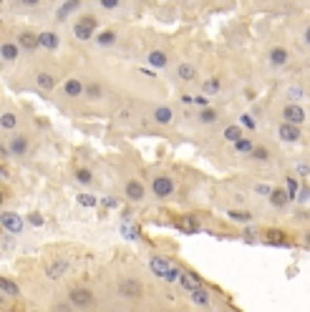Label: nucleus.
<instances>
[{
	"label": "nucleus",
	"mask_w": 310,
	"mask_h": 312,
	"mask_svg": "<svg viewBox=\"0 0 310 312\" xmlns=\"http://www.w3.org/2000/svg\"><path fill=\"white\" fill-rule=\"evenodd\" d=\"M98 15L93 10H84L81 15H76V20L71 23V33L76 40L81 43H93V38L98 35Z\"/></svg>",
	"instance_id": "1"
},
{
	"label": "nucleus",
	"mask_w": 310,
	"mask_h": 312,
	"mask_svg": "<svg viewBox=\"0 0 310 312\" xmlns=\"http://www.w3.org/2000/svg\"><path fill=\"white\" fill-rule=\"evenodd\" d=\"M149 270L154 272L156 280L167 282V284H174L182 277V270L169 257H164V254H149Z\"/></svg>",
	"instance_id": "2"
},
{
	"label": "nucleus",
	"mask_w": 310,
	"mask_h": 312,
	"mask_svg": "<svg viewBox=\"0 0 310 312\" xmlns=\"http://www.w3.org/2000/svg\"><path fill=\"white\" fill-rule=\"evenodd\" d=\"M174 189H177V184H174V179H172L169 174L159 171V174H154V176H152L149 191H152V196H154V199H159V202L172 199V196H174Z\"/></svg>",
	"instance_id": "3"
},
{
	"label": "nucleus",
	"mask_w": 310,
	"mask_h": 312,
	"mask_svg": "<svg viewBox=\"0 0 310 312\" xmlns=\"http://www.w3.org/2000/svg\"><path fill=\"white\" fill-rule=\"evenodd\" d=\"M5 146H8V154H10V159L23 161L26 156H31V136H28V133L15 131V133H10V136H8Z\"/></svg>",
	"instance_id": "4"
},
{
	"label": "nucleus",
	"mask_w": 310,
	"mask_h": 312,
	"mask_svg": "<svg viewBox=\"0 0 310 312\" xmlns=\"http://www.w3.org/2000/svg\"><path fill=\"white\" fill-rule=\"evenodd\" d=\"M293 61V53H290V48L287 46H270L267 51H265V63L273 68V71H282V68H287Z\"/></svg>",
	"instance_id": "5"
},
{
	"label": "nucleus",
	"mask_w": 310,
	"mask_h": 312,
	"mask_svg": "<svg viewBox=\"0 0 310 312\" xmlns=\"http://www.w3.org/2000/svg\"><path fill=\"white\" fill-rule=\"evenodd\" d=\"M116 292H119V297H124L129 302H136L144 297V284L139 277H121L116 282Z\"/></svg>",
	"instance_id": "6"
},
{
	"label": "nucleus",
	"mask_w": 310,
	"mask_h": 312,
	"mask_svg": "<svg viewBox=\"0 0 310 312\" xmlns=\"http://www.w3.org/2000/svg\"><path fill=\"white\" fill-rule=\"evenodd\" d=\"M81 13H84V0H63L53 13V20L61 23V26L63 23H73L76 15H81Z\"/></svg>",
	"instance_id": "7"
},
{
	"label": "nucleus",
	"mask_w": 310,
	"mask_h": 312,
	"mask_svg": "<svg viewBox=\"0 0 310 312\" xmlns=\"http://www.w3.org/2000/svg\"><path fill=\"white\" fill-rule=\"evenodd\" d=\"M280 121H285V124H293V126H303L308 121V114H305V108L300 106V103H282L280 106Z\"/></svg>",
	"instance_id": "8"
},
{
	"label": "nucleus",
	"mask_w": 310,
	"mask_h": 312,
	"mask_svg": "<svg viewBox=\"0 0 310 312\" xmlns=\"http://www.w3.org/2000/svg\"><path fill=\"white\" fill-rule=\"evenodd\" d=\"M20 56H23V48H20L18 38H15V35H8V38L3 40V46H0V61H3V65L10 68Z\"/></svg>",
	"instance_id": "9"
},
{
	"label": "nucleus",
	"mask_w": 310,
	"mask_h": 312,
	"mask_svg": "<svg viewBox=\"0 0 310 312\" xmlns=\"http://www.w3.org/2000/svg\"><path fill=\"white\" fill-rule=\"evenodd\" d=\"M68 302L76 307V310H91L96 305V297L89 287H71L68 289Z\"/></svg>",
	"instance_id": "10"
},
{
	"label": "nucleus",
	"mask_w": 310,
	"mask_h": 312,
	"mask_svg": "<svg viewBox=\"0 0 310 312\" xmlns=\"http://www.w3.org/2000/svg\"><path fill=\"white\" fill-rule=\"evenodd\" d=\"M147 194H149L147 184H144L141 179H136V176H131L124 184V199L131 202V204H141V202L147 199Z\"/></svg>",
	"instance_id": "11"
},
{
	"label": "nucleus",
	"mask_w": 310,
	"mask_h": 312,
	"mask_svg": "<svg viewBox=\"0 0 310 312\" xmlns=\"http://www.w3.org/2000/svg\"><path fill=\"white\" fill-rule=\"evenodd\" d=\"M0 221H3V232H10V234H23V229H26V221L28 219L23 217V214H18V212H3V217H0Z\"/></svg>",
	"instance_id": "12"
},
{
	"label": "nucleus",
	"mask_w": 310,
	"mask_h": 312,
	"mask_svg": "<svg viewBox=\"0 0 310 312\" xmlns=\"http://www.w3.org/2000/svg\"><path fill=\"white\" fill-rule=\"evenodd\" d=\"M152 121L156 126H161V128H169V126L177 121V114H174V108L169 103H159V106L152 108Z\"/></svg>",
	"instance_id": "13"
},
{
	"label": "nucleus",
	"mask_w": 310,
	"mask_h": 312,
	"mask_svg": "<svg viewBox=\"0 0 310 312\" xmlns=\"http://www.w3.org/2000/svg\"><path fill=\"white\" fill-rule=\"evenodd\" d=\"M18 43H20V48H23V53H28V56H33V53H38L40 51V43H38V33L31 31V28H23V31H18Z\"/></svg>",
	"instance_id": "14"
},
{
	"label": "nucleus",
	"mask_w": 310,
	"mask_h": 312,
	"mask_svg": "<svg viewBox=\"0 0 310 312\" xmlns=\"http://www.w3.org/2000/svg\"><path fill=\"white\" fill-rule=\"evenodd\" d=\"M63 96L66 98H71V101H78V98H86V83L81 81V78H76V76H71L66 83H63Z\"/></svg>",
	"instance_id": "15"
},
{
	"label": "nucleus",
	"mask_w": 310,
	"mask_h": 312,
	"mask_svg": "<svg viewBox=\"0 0 310 312\" xmlns=\"http://www.w3.org/2000/svg\"><path fill=\"white\" fill-rule=\"evenodd\" d=\"M33 81H35V88H38V91H43V94H51V91L56 88V76H53V71H48V68L35 71Z\"/></svg>",
	"instance_id": "16"
},
{
	"label": "nucleus",
	"mask_w": 310,
	"mask_h": 312,
	"mask_svg": "<svg viewBox=\"0 0 310 312\" xmlns=\"http://www.w3.org/2000/svg\"><path fill=\"white\" fill-rule=\"evenodd\" d=\"M278 139L282 144H298L300 139H303V131H300V126H293V124H285V121H280L278 126Z\"/></svg>",
	"instance_id": "17"
},
{
	"label": "nucleus",
	"mask_w": 310,
	"mask_h": 312,
	"mask_svg": "<svg viewBox=\"0 0 310 312\" xmlns=\"http://www.w3.org/2000/svg\"><path fill=\"white\" fill-rule=\"evenodd\" d=\"M147 63L156 68V71H167L169 68V63H172V56L164 51V48H152L149 53H147Z\"/></svg>",
	"instance_id": "18"
},
{
	"label": "nucleus",
	"mask_w": 310,
	"mask_h": 312,
	"mask_svg": "<svg viewBox=\"0 0 310 312\" xmlns=\"http://www.w3.org/2000/svg\"><path fill=\"white\" fill-rule=\"evenodd\" d=\"M38 43H40V48L43 51H48V53H56L58 48H61V35L56 31H40L38 33Z\"/></svg>",
	"instance_id": "19"
},
{
	"label": "nucleus",
	"mask_w": 310,
	"mask_h": 312,
	"mask_svg": "<svg viewBox=\"0 0 310 312\" xmlns=\"http://www.w3.org/2000/svg\"><path fill=\"white\" fill-rule=\"evenodd\" d=\"M116 40H119V31L116 28H104V31H98V35L93 38V46L101 48V51H106V48H114Z\"/></svg>",
	"instance_id": "20"
},
{
	"label": "nucleus",
	"mask_w": 310,
	"mask_h": 312,
	"mask_svg": "<svg viewBox=\"0 0 310 312\" xmlns=\"http://www.w3.org/2000/svg\"><path fill=\"white\" fill-rule=\"evenodd\" d=\"M174 76H177V81H182V83H194V81H197V76H199V71L194 68V63L182 61V63H177Z\"/></svg>",
	"instance_id": "21"
},
{
	"label": "nucleus",
	"mask_w": 310,
	"mask_h": 312,
	"mask_svg": "<svg viewBox=\"0 0 310 312\" xmlns=\"http://www.w3.org/2000/svg\"><path fill=\"white\" fill-rule=\"evenodd\" d=\"M182 289H187V292H194V289H199V287H204V282H202V277L197 275V272H192V270H182V277H179V282H177Z\"/></svg>",
	"instance_id": "22"
},
{
	"label": "nucleus",
	"mask_w": 310,
	"mask_h": 312,
	"mask_svg": "<svg viewBox=\"0 0 310 312\" xmlns=\"http://www.w3.org/2000/svg\"><path fill=\"white\" fill-rule=\"evenodd\" d=\"M68 270H71V264H68V259H56V262H51L48 267H46V277L53 282H58L61 277L68 275Z\"/></svg>",
	"instance_id": "23"
},
{
	"label": "nucleus",
	"mask_w": 310,
	"mask_h": 312,
	"mask_svg": "<svg viewBox=\"0 0 310 312\" xmlns=\"http://www.w3.org/2000/svg\"><path fill=\"white\" fill-rule=\"evenodd\" d=\"M194 116H197L194 121L199 126H215L219 121V116H222V111L210 106V108H199V114H194Z\"/></svg>",
	"instance_id": "24"
},
{
	"label": "nucleus",
	"mask_w": 310,
	"mask_h": 312,
	"mask_svg": "<svg viewBox=\"0 0 310 312\" xmlns=\"http://www.w3.org/2000/svg\"><path fill=\"white\" fill-rule=\"evenodd\" d=\"M267 199H270V207H273V209H285V207H287V204L293 202V199H290V194H287V189H285V187L273 189V194H270Z\"/></svg>",
	"instance_id": "25"
},
{
	"label": "nucleus",
	"mask_w": 310,
	"mask_h": 312,
	"mask_svg": "<svg viewBox=\"0 0 310 312\" xmlns=\"http://www.w3.org/2000/svg\"><path fill=\"white\" fill-rule=\"evenodd\" d=\"M0 128L5 133H15L18 128V114L13 108H3V116H0Z\"/></svg>",
	"instance_id": "26"
},
{
	"label": "nucleus",
	"mask_w": 310,
	"mask_h": 312,
	"mask_svg": "<svg viewBox=\"0 0 310 312\" xmlns=\"http://www.w3.org/2000/svg\"><path fill=\"white\" fill-rule=\"evenodd\" d=\"M247 133H245V128L240 124H230V126H224V131H222V139L227 141V144H237L240 139H245Z\"/></svg>",
	"instance_id": "27"
},
{
	"label": "nucleus",
	"mask_w": 310,
	"mask_h": 312,
	"mask_svg": "<svg viewBox=\"0 0 310 312\" xmlns=\"http://www.w3.org/2000/svg\"><path fill=\"white\" fill-rule=\"evenodd\" d=\"M189 302L197 305V307H202V310H207V307L212 305V297H210V292H207L204 287H199V289L189 292Z\"/></svg>",
	"instance_id": "28"
},
{
	"label": "nucleus",
	"mask_w": 310,
	"mask_h": 312,
	"mask_svg": "<svg viewBox=\"0 0 310 312\" xmlns=\"http://www.w3.org/2000/svg\"><path fill=\"white\" fill-rule=\"evenodd\" d=\"M224 214H227L230 221H235V224H245V227L252 224V219H255V214H252L250 209H227Z\"/></svg>",
	"instance_id": "29"
},
{
	"label": "nucleus",
	"mask_w": 310,
	"mask_h": 312,
	"mask_svg": "<svg viewBox=\"0 0 310 312\" xmlns=\"http://www.w3.org/2000/svg\"><path fill=\"white\" fill-rule=\"evenodd\" d=\"M104 96H106V88H104V83H98V81H91V83H86V101H91V103H98V101H104Z\"/></svg>",
	"instance_id": "30"
},
{
	"label": "nucleus",
	"mask_w": 310,
	"mask_h": 312,
	"mask_svg": "<svg viewBox=\"0 0 310 312\" xmlns=\"http://www.w3.org/2000/svg\"><path fill=\"white\" fill-rule=\"evenodd\" d=\"M305 96H308V91H305L303 86H298V83L285 86V98H287V103H300Z\"/></svg>",
	"instance_id": "31"
},
{
	"label": "nucleus",
	"mask_w": 310,
	"mask_h": 312,
	"mask_svg": "<svg viewBox=\"0 0 310 312\" xmlns=\"http://www.w3.org/2000/svg\"><path fill=\"white\" fill-rule=\"evenodd\" d=\"M255 146H257V144H255L250 136H245V139H240L237 144H232V151H235L237 156H252Z\"/></svg>",
	"instance_id": "32"
},
{
	"label": "nucleus",
	"mask_w": 310,
	"mask_h": 312,
	"mask_svg": "<svg viewBox=\"0 0 310 312\" xmlns=\"http://www.w3.org/2000/svg\"><path fill=\"white\" fill-rule=\"evenodd\" d=\"M0 292H3V297H10V300L20 297V287L10 280V277H3L0 280Z\"/></svg>",
	"instance_id": "33"
},
{
	"label": "nucleus",
	"mask_w": 310,
	"mask_h": 312,
	"mask_svg": "<svg viewBox=\"0 0 310 312\" xmlns=\"http://www.w3.org/2000/svg\"><path fill=\"white\" fill-rule=\"evenodd\" d=\"M262 237H265V242H267V244H275V247H287L285 232H280V229H270V232H265Z\"/></svg>",
	"instance_id": "34"
},
{
	"label": "nucleus",
	"mask_w": 310,
	"mask_h": 312,
	"mask_svg": "<svg viewBox=\"0 0 310 312\" xmlns=\"http://www.w3.org/2000/svg\"><path fill=\"white\" fill-rule=\"evenodd\" d=\"M96 5L104 13H121L124 10V0H96Z\"/></svg>",
	"instance_id": "35"
},
{
	"label": "nucleus",
	"mask_w": 310,
	"mask_h": 312,
	"mask_svg": "<svg viewBox=\"0 0 310 312\" xmlns=\"http://www.w3.org/2000/svg\"><path fill=\"white\" fill-rule=\"evenodd\" d=\"M222 91V81L219 78H207V81H202V94L204 96H217Z\"/></svg>",
	"instance_id": "36"
},
{
	"label": "nucleus",
	"mask_w": 310,
	"mask_h": 312,
	"mask_svg": "<svg viewBox=\"0 0 310 312\" xmlns=\"http://www.w3.org/2000/svg\"><path fill=\"white\" fill-rule=\"evenodd\" d=\"M73 179H76V184H81V187H91V184H93L91 169H84V166H78V169H76V174H73Z\"/></svg>",
	"instance_id": "37"
},
{
	"label": "nucleus",
	"mask_w": 310,
	"mask_h": 312,
	"mask_svg": "<svg viewBox=\"0 0 310 312\" xmlns=\"http://www.w3.org/2000/svg\"><path fill=\"white\" fill-rule=\"evenodd\" d=\"M270 156H273V151L267 149V146H255V151H252V161H257V164H267L270 161Z\"/></svg>",
	"instance_id": "38"
},
{
	"label": "nucleus",
	"mask_w": 310,
	"mask_h": 312,
	"mask_svg": "<svg viewBox=\"0 0 310 312\" xmlns=\"http://www.w3.org/2000/svg\"><path fill=\"white\" fill-rule=\"evenodd\" d=\"M13 250H15V234L3 232V254L8 257V254H13Z\"/></svg>",
	"instance_id": "39"
},
{
	"label": "nucleus",
	"mask_w": 310,
	"mask_h": 312,
	"mask_svg": "<svg viewBox=\"0 0 310 312\" xmlns=\"http://www.w3.org/2000/svg\"><path fill=\"white\" fill-rule=\"evenodd\" d=\"M179 229H184V232H199V221H197V217H184V221L179 224Z\"/></svg>",
	"instance_id": "40"
},
{
	"label": "nucleus",
	"mask_w": 310,
	"mask_h": 312,
	"mask_svg": "<svg viewBox=\"0 0 310 312\" xmlns=\"http://www.w3.org/2000/svg\"><path fill=\"white\" fill-rule=\"evenodd\" d=\"M18 8H23V10H35V8H40L43 5V0H13Z\"/></svg>",
	"instance_id": "41"
},
{
	"label": "nucleus",
	"mask_w": 310,
	"mask_h": 312,
	"mask_svg": "<svg viewBox=\"0 0 310 312\" xmlns=\"http://www.w3.org/2000/svg\"><path fill=\"white\" fill-rule=\"evenodd\" d=\"M78 204L81 207H96V196L89 194V191H84V194H78Z\"/></svg>",
	"instance_id": "42"
},
{
	"label": "nucleus",
	"mask_w": 310,
	"mask_h": 312,
	"mask_svg": "<svg viewBox=\"0 0 310 312\" xmlns=\"http://www.w3.org/2000/svg\"><path fill=\"white\" fill-rule=\"evenodd\" d=\"M295 176H303V179L310 176V164L308 161H298V164H295Z\"/></svg>",
	"instance_id": "43"
},
{
	"label": "nucleus",
	"mask_w": 310,
	"mask_h": 312,
	"mask_svg": "<svg viewBox=\"0 0 310 312\" xmlns=\"http://www.w3.org/2000/svg\"><path fill=\"white\" fill-rule=\"evenodd\" d=\"M287 194H290V199H298V191H300V187H298V182L293 179V176H287Z\"/></svg>",
	"instance_id": "44"
},
{
	"label": "nucleus",
	"mask_w": 310,
	"mask_h": 312,
	"mask_svg": "<svg viewBox=\"0 0 310 312\" xmlns=\"http://www.w3.org/2000/svg\"><path fill=\"white\" fill-rule=\"evenodd\" d=\"M26 219H28V224H33V227H43V224H46V219H43L40 212H31Z\"/></svg>",
	"instance_id": "45"
},
{
	"label": "nucleus",
	"mask_w": 310,
	"mask_h": 312,
	"mask_svg": "<svg viewBox=\"0 0 310 312\" xmlns=\"http://www.w3.org/2000/svg\"><path fill=\"white\" fill-rule=\"evenodd\" d=\"M298 38H300V43H303L305 48H310V23H305V26L300 28V35H298Z\"/></svg>",
	"instance_id": "46"
},
{
	"label": "nucleus",
	"mask_w": 310,
	"mask_h": 312,
	"mask_svg": "<svg viewBox=\"0 0 310 312\" xmlns=\"http://www.w3.org/2000/svg\"><path fill=\"white\" fill-rule=\"evenodd\" d=\"M121 232H126V234H129V239H136V237H139V229H136L134 224H129V221H126V224H121Z\"/></svg>",
	"instance_id": "47"
},
{
	"label": "nucleus",
	"mask_w": 310,
	"mask_h": 312,
	"mask_svg": "<svg viewBox=\"0 0 310 312\" xmlns=\"http://www.w3.org/2000/svg\"><path fill=\"white\" fill-rule=\"evenodd\" d=\"M73 310H76V307H73L68 300H66V302H56V305H53V312H73Z\"/></svg>",
	"instance_id": "48"
},
{
	"label": "nucleus",
	"mask_w": 310,
	"mask_h": 312,
	"mask_svg": "<svg viewBox=\"0 0 310 312\" xmlns=\"http://www.w3.org/2000/svg\"><path fill=\"white\" fill-rule=\"evenodd\" d=\"M255 194H260V196H270V194H273V187H270V184H255Z\"/></svg>",
	"instance_id": "49"
},
{
	"label": "nucleus",
	"mask_w": 310,
	"mask_h": 312,
	"mask_svg": "<svg viewBox=\"0 0 310 312\" xmlns=\"http://www.w3.org/2000/svg\"><path fill=\"white\" fill-rule=\"evenodd\" d=\"M308 199H310V187H305V184H303V187H300V191H298V199H295V202L305 204Z\"/></svg>",
	"instance_id": "50"
},
{
	"label": "nucleus",
	"mask_w": 310,
	"mask_h": 312,
	"mask_svg": "<svg viewBox=\"0 0 310 312\" xmlns=\"http://www.w3.org/2000/svg\"><path fill=\"white\" fill-rule=\"evenodd\" d=\"M194 106H199V108H210V96H194Z\"/></svg>",
	"instance_id": "51"
},
{
	"label": "nucleus",
	"mask_w": 310,
	"mask_h": 312,
	"mask_svg": "<svg viewBox=\"0 0 310 312\" xmlns=\"http://www.w3.org/2000/svg\"><path fill=\"white\" fill-rule=\"evenodd\" d=\"M240 126H242V128H255V119H252L250 114H242V116H240Z\"/></svg>",
	"instance_id": "52"
},
{
	"label": "nucleus",
	"mask_w": 310,
	"mask_h": 312,
	"mask_svg": "<svg viewBox=\"0 0 310 312\" xmlns=\"http://www.w3.org/2000/svg\"><path fill=\"white\" fill-rule=\"evenodd\" d=\"M245 237H247V239H257L260 232H257V229H245Z\"/></svg>",
	"instance_id": "53"
},
{
	"label": "nucleus",
	"mask_w": 310,
	"mask_h": 312,
	"mask_svg": "<svg viewBox=\"0 0 310 312\" xmlns=\"http://www.w3.org/2000/svg\"><path fill=\"white\" fill-rule=\"evenodd\" d=\"M182 103H184V106H192V103H194V96H182Z\"/></svg>",
	"instance_id": "54"
},
{
	"label": "nucleus",
	"mask_w": 310,
	"mask_h": 312,
	"mask_svg": "<svg viewBox=\"0 0 310 312\" xmlns=\"http://www.w3.org/2000/svg\"><path fill=\"white\" fill-rule=\"evenodd\" d=\"M0 176H3V179H5V182H8V179H10V171H8V166H3V169H0Z\"/></svg>",
	"instance_id": "55"
},
{
	"label": "nucleus",
	"mask_w": 310,
	"mask_h": 312,
	"mask_svg": "<svg viewBox=\"0 0 310 312\" xmlns=\"http://www.w3.org/2000/svg\"><path fill=\"white\" fill-rule=\"evenodd\" d=\"M303 242H305V247H310V229L303 234Z\"/></svg>",
	"instance_id": "56"
},
{
	"label": "nucleus",
	"mask_w": 310,
	"mask_h": 312,
	"mask_svg": "<svg viewBox=\"0 0 310 312\" xmlns=\"http://www.w3.org/2000/svg\"><path fill=\"white\" fill-rule=\"evenodd\" d=\"M305 3H310V0H305Z\"/></svg>",
	"instance_id": "57"
},
{
	"label": "nucleus",
	"mask_w": 310,
	"mask_h": 312,
	"mask_svg": "<svg viewBox=\"0 0 310 312\" xmlns=\"http://www.w3.org/2000/svg\"><path fill=\"white\" fill-rule=\"evenodd\" d=\"M35 312H38V310H35Z\"/></svg>",
	"instance_id": "58"
}]
</instances>
